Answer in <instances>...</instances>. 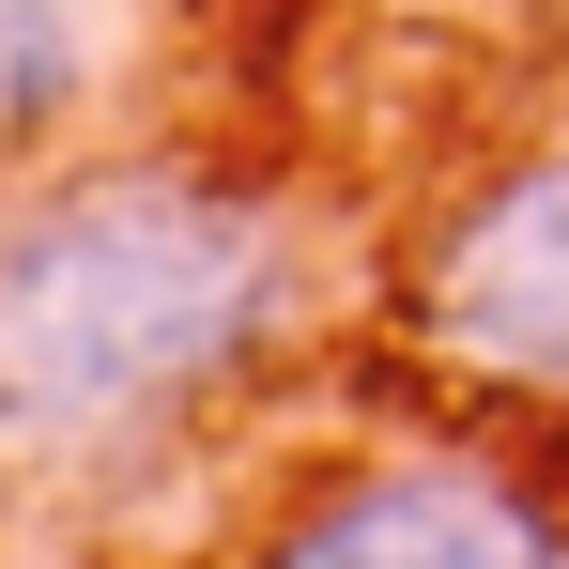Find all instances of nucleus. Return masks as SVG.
<instances>
[{
    "mask_svg": "<svg viewBox=\"0 0 569 569\" xmlns=\"http://www.w3.org/2000/svg\"><path fill=\"white\" fill-rule=\"evenodd\" d=\"M62 78H78V62H62V16L16 0V16H0V93H16V108H62Z\"/></svg>",
    "mask_w": 569,
    "mask_h": 569,
    "instance_id": "20e7f679",
    "label": "nucleus"
},
{
    "mask_svg": "<svg viewBox=\"0 0 569 569\" xmlns=\"http://www.w3.org/2000/svg\"><path fill=\"white\" fill-rule=\"evenodd\" d=\"M262 569H569V523L477 462H370L323 508H292Z\"/></svg>",
    "mask_w": 569,
    "mask_h": 569,
    "instance_id": "7ed1b4c3",
    "label": "nucleus"
},
{
    "mask_svg": "<svg viewBox=\"0 0 569 569\" xmlns=\"http://www.w3.org/2000/svg\"><path fill=\"white\" fill-rule=\"evenodd\" d=\"M416 323L508 385H569V154H523L508 186H477L431 262H416Z\"/></svg>",
    "mask_w": 569,
    "mask_h": 569,
    "instance_id": "f03ea898",
    "label": "nucleus"
},
{
    "mask_svg": "<svg viewBox=\"0 0 569 569\" xmlns=\"http://www.w3.org/2000/svg\"><path fill=\"white\" fill-rule=\"evenodd\" d=\"M278 308V216L200 170H93L0 231V447H108L216 385Z\"/></svg>",
    "mask_w": 569,
    "mask_h": 569,
    "instance_id": "f257e3e1",
    "label": "nucleus"
}]
</instances>
